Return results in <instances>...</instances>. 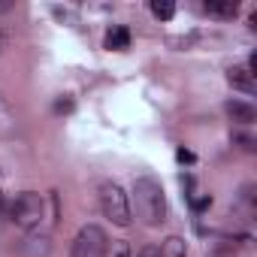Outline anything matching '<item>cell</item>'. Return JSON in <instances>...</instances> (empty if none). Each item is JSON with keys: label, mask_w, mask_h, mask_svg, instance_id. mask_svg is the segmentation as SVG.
I'll return each instance as SVG.
<instances>
[{"label": "cell", "mask_w": 257, "mask_h": 257, "mask_svg": "<svg viewBox=\"0 0 257 257\" xmlns=\"http://www.w3.org/2000/svg\"><path fill=\"white\" fill-rule=\"evenodd\" d=\"M152 13H155L158 19H164V22H170V19L176 16V7L170 4V0H152Z\"/></svg>", "instance_id": "11"}, {"label": "cell", "mask_w": 257, "mask_h": 257, "mask_svg": "<svg viewBox=\"0 0 257 257\" xmlns=\"http://www.w3.org/2000/svg\"><path fill=\"white\" fill-rule=\"evenodd\" d=\"M10 10V4H0V13H7Z\"/></svg>", "instance_id": "16"}, {"label": "cell", "mask_w": 257, "mask_h": 257, "mask_svg": "<svg viewBox=\"0 0 257 257\" xmlns=\"http://www.w3.org/2000/svg\"><path fill=\"white\" fill-rule=\"evenodd\" d=\"M227 115H230L233 121H239V124H251V121L257 118V109L248 106V103H242V100H230V103H227Z\"/></svg>", "instance_id": "6"}, {"label": "cell", "mask_w": 257, "mask_h": 257, "mask_svg": "<svg viewBox=\"0 0 257 257\" xmlns=\"http://www.w3.org/2000/svg\"><path fill=\"white\" fill-rule=\"evenodd\" d=\"M0 49H4V34H0Z\"/></svg>", "instance_id": "17"}, {"label": "cell", "mask_w": 257, "mask_h": 257, "mask_svg": "<svg viewBox=\"0 0 257 257\" xmlns=\"http://www.w3.org/2000/svg\"><path fill=\"white\" fill-rule=\"evenodd\" d=\"M55 109H58V112H70V109H73V100H58Z\"/></svg>", "instance_id": "14"}, {"label": "cell", "mask_w": 257, "mask_h": 257, "mask_svg": "<svg viewBox=\"0 0 257 257\" xmlns=\"http://www.w3.org/2000/svg\"><path fill=\"white\" fill-rule=\"evenodd\" d=\"M134 194H137V212L149 227H158L167 221V197L155 179H137Z\"/></svg>", "instance_id": "1"}, {"label": "cell", "mask_w": 257, "mask_h": 257, "mask_svg": "<svg viewBox=\"0 0 257 257\" xmlns=\"http://www.w3.org/2000/svg\"><path fill=\"white\" fill-rule=\"evenodd\" d=\"M140 257H161V254H158V251H155V248H146V251H143V254H140Z\"/></svg>", "instance_id": "15"}, {"label": "cell", "mask_w": 257, "mask_h": 257, "mask_svg": "<svg viewBox=\"0 0 257 257\" xmlns=\"http://www.w3.org/2000/svg\"><path fill=\"white\" fill-rule=\"evenodd\" d=\"M161 257H188V248H185V239L179 236H170L161 248Z\"/></svg>", "instance_id": "9"}, {"label": "cell", "mask_w": 257, "mask_h": 257, "mask_svg": "<svg viewBox=\"0 0 257 257\" xmlns=\"http://www.w3.org/2000/svg\"><path fill=\"white\" fill-rule=\"evenodd\" d=\"M176 158H179L182 164H194V161H197V158H194V152H188V149H179V152H176Z\"/></svg>", "instance_id": "13"}, {"label": "cell", "mask_w": 257, "mask_h": 257, "mask_svg": "<svg viewBox=\"0 0 257 257\" xmlns=\"http://www.w3.org/2000/svg\"><path fill=\"white\" fill-rule=\"evenodd\" d=\"M209 206H212V197H197V200L191 203V209H194V212H206Z\"/></svg>", "instance_id": "12"}, {"label": "cell", "mask_w": 257, "mask_h": 257, "mask_svg": "<svg viewBox=\"0 0 257 257\" xmlns=\"http://www.w3.org/2000/svg\"><path fill=\"white\" fill-rule=\"evenodd\" d=\"M227 82H230L233 88H239V91H245V94H254V91H257V82H254V73H251L248 67H230V70H227Z\"/></svg>", "instance_id": "5"}, {"label": "cell", "mask_w": 257, "mask_h": 257, "mask_svg": "<svg viewBox=\"0 0 257 257\" xmlns=\"http://www.w3.org/2000/svg\"><path fill=\"white\" fill-rule=\"evenodd\" d=\"M106 251V233L97 224H88L79 230V236L73 239V257H103Z\"/></svg>", "instance_id": "4"}, {"label": "cell", "mask_w": 257, "mask_h": 257, "mask_svg": "<svg viewBox=\"0 0 257 257\" xmlns=\"http://www.w3.org/2000/svg\"><path fill=\"white\" fill-rule=\"evenodd\" d=\"M10 215H13V221L19 224V227H25V230H34V227H40V221H43V197L40 194H19L16 200H13V206H10Z\"/></svg>", "instance_id": "3"}, {"label": "cell", "mask_w": 257, "mask_h": 257, "mask_svg": "<svg viewBox=\"0 0 257 257\" xmlns=\"http://www.w3.org/2000/svg\"><path fill=\"white\" fill-rule=\"evenodd\" d=\"M100 206H103V215L112 224H118V227L131 224V206H127V194L121 191V185L103 182L100 185Z\"/></svg>", "instance_id": "2"}, {"label": "cell", "mask_w": 257, "mask_h": 257, "mask_svg": "<svg viewBox=\"0 0 257 257\" xmlns=\"http://www.w3.org/2000/svg\"><path fill=\"white\" fill-rule=\"evenodd\" d=\"M103 257H131V245L124 239H115V242H106V251Z\"/></svg>", "instance_id": "10"}, {"label": "cell", "mask_w": 257, "mask_h": 257, "mask_svg": "<svg viewBox=\"0 0 257 257\" xmlns=\"http://www.w3.org/2000/svg\"><path fill=\"white\" fill-rule=\"evenodd\" d=\"M109 52H124L127 46H131V31H127V28H112L109 34H106V43H103Z\"/></svg>", "instance_id": "7"}, {"label": "cell", "mask_w": 257, "mask_h": 257, "mask_svg": "<svg viewBox=\"0 0 257 257\" xmlns=\"http://www.w3.org/2000/svg\"><path fill=\"white\" fill-rule=\"evenodd\" d=\"M206 13L209 16H218V19H233L239 13V4H236V0H209Z\"/></svg>", "instance_id": "8"}]
</instances>
